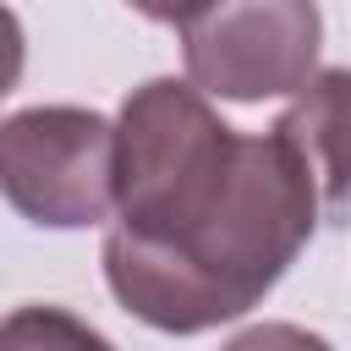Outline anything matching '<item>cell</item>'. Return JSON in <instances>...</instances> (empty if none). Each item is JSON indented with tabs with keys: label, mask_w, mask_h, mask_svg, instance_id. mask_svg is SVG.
I'll list each match as a JSON object with an SVG mask.
<instances>
[{
	"label": "cell",
	"mask_w": 351,
	"mask_h": 351,
	"mask_svg": "<svg viewBox=\"0 0 351 351\" xmlns=\"http://www.w3.org/2000/svg\"><path fill=\"white\" fill-rule=\"evenodd\" d=\"M0 197L49 230H82L115 208V126L82 104H33L0 121Z\"/></svg>",
	"instance_id": "cell-2"
},
{
	"label": "cell",
	"mask_w": 351,
	"mask_h": 351,
	"mask_svg": "<svg viewBox=\"0 0 351 351\" xmlns=\"http://www.w3.org/2000/svg\"><path fill=\"white\" fill-rule=\"evenodd\" d=\"M318 219H335L324 186L280 132L241 137L176 77L126 93L104 280L132 318L165 335L241 318L296 263Z\"/></svg>",
	"instance_id": "cell-1"
},
{
	"label": "cell",
	"mask_w": 351,
	"mask_h": 351,
	"mask_svg": "<svg viewBox=\"0 0 351 351\" xmlns=\"http://www.w3.org/2000/svg\"><path fill=\"white\" fill-rule=\"evenodd\" d=\"M0 351H115V346L77 313L27 302L0 318Z\"/></svg>",
	"instance_id": "cell-5"
},
{
	"label": "cell",
	"mask_w": 351,
	"mask_h": 351,
	"mask_svg": "<svg viewBox=\"0 0 351 351\" xmlns=\"http://www.w3.org/2000/svg\"><path fill=\"white\" fill-rule=\"evenodd\" d=\"M340 126H346V71H324L302 88V99L269 126L291 143V154L313 170V181L324 186L329 214L340 219L346 192H340Z\"/></svg>",
	"instance_id": "cell-4"
},
{
	"label": "cell",
	"mask_w": 351,
	"mask_h": 351,
	"mask_svg": "<svg viewBox=\"0 0 351 351\" xmlns=\"http://www.w3.org/2000/svg\"><path fill=\"white\" fill-rule=\"evenodd\" d=\"M181 33L186 88L219 93L236 104L302 93L318 71L324 16L307 0H263V5H208L165 16Z\"/></svg>",
	"instance_id": "cell-3"
},
{
	"label": "cell",
	"mask_w": 351,
	"mask_h": 351,
	"mask_svg": "<svg viewBox=\"0 0 351 351\" xmlns=\"http://www.w3.org/2000/svg\"><path fill=\"white\" fill-rule=\"evenodd\" d=\"M219 351H335V346L324 335L302 329V324H252V329H241Z\"/></svg>",
	"instance_id": "cell-6"
},
{
	"label": "cell",
	"mask_w": 351,
	"mask_h": 351,
	"mask_svg": "<svg viewBox=\"0 0 351 351\" xmlns=\"http://www.w3.org/2000/svg\"><path fill=\"white\" fill-rule=\"evenodd\" d=\"M22 55H27V44H22V22H16V11L0 5V99L16 88V77H22Z\"/></svg>",
	"instance_id": "cell-7"
}]
</instances>
